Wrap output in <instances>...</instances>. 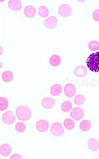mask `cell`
I'll list each match as a JSON object with an SVG mask.
<instances>
[{
    "instance_id": "6da1fadb",
    "label": "cell",
    "mask_w": 99,
    "mask_h": 159,
    "mask_svg": "<svg viewBox=\"0 0 99 159\" xmlns=\"http://www.w3.org/2000/svg\"><path fill=\"white\" fill-rule=\"evenodd\" d=\"M86 63L88 68L92 71L99 72V52L93 53L89 55Z\"/></svg>"
},
{
    "instance_id": "7a4b0ae2",
    "label": "cell",
    "mask_w": 99,
    "mask_h": 159,
    "mask_svg": "<svg viewBox=\"0 0 99 159\" xmlns=\"http://www.w3.org/2000/svg\"><path fill=\"white\" fill-rule=\"evenodd\" d=\"M16 114L19 120L27 121L32 116V111L28 106H21L16 110Z\"/></svg>"
},
{
    "instance_id": "3957f363",
    "label": "cell",
    "mask_w": 99,
    "mask_h": 159,
    "mask_svg": "<svg viewBox=\"0 0 99 159\" xmlns=\"http://www.w3.org/2000/svg\"><path fill=\"white\" fill-rule=\"evenodd\" d=\"M51 133L56 137H60L64 133V129L62 124L58 122L54 123L51 127Z\"/></svg>"
},
{
    "instance_id": "277c9868",
    "label": "cell",
    "mask_w": 99,
    "mask_h": 159,
    "mask_svg": "<svg viewBox=\"0 0 99 159\" xmlns=\"http://www.w3.org/2000/svg\"><path fill=\"white\" fill-rule=\"evenodd\" d=\"M2 118L3 122L7 125L14 124L15 120L14 113L11 111H8L3 113Z\"/></svg>"
},
{
    "instance_id": "5b68a950",
    "label": "cell",
    "mask_w": 99,
    "mask_h": 159,
    "mask_svg": "<svg viewBox=\"0 0 99 159\" xmlns=\"http://www.w3.org/2000/svg\"><path fill=\"white\" fill-rule=\"evenodd\" d=\"M70 115L74 120L78 121L84 117V111L81 107H75L71 111Z\"/></svg>"
},
{
    "instance_id": "8992f818",
    "label": "cell",
    "mask_w": 99,
    "mask_h": 159,
    "mask_svg": "<svg viewBox=\"0 0 99 159\" xmlns=\"http://www.w3.org/2000/svg\"><path fill=\"white\" fill-rule=\"evenodd\" d=\"M58 11L59 15L62 17H67L71 15L72 10L70 6L67 4H62L59 7Z\"/></svg>"
},
{
    "instance_id": "52a82bcc",
    "label": "cell",
    "mask_w": 99,
    "mask_h": 159,
    "mask_svg": "<svg viewBox=\"0 0 99 159\" xmlns=\"http://www.w3.org/2000/svg\"><path fill=\"white\" fill-rule=\"evenodd\" d=\"M76 92L75 87L71 83L67 84L64 87V94L68 97H73L75 94Z\"/></svg>"
},
{
    "instance_id": "ba28073f",
    "label": "cell",
    "mask_w": 99,
    "mask_h": 159,
    "mask_svg": "<svg viewBox=\"0 0 99 159\" xmlns=\"http://www.w3.org/2000/svg\"><path fill=\"white\" fill-rule=\"evenodd\" d=\"M37 129L40 132H45L47 131L49 127L48 122L45 120H40L37 123Z\"/></svg>"
},
{
    "instance_id": "9c48e42d",
    "label": "cell",
    "mask_w": 99,
    "mask_h": 159,
    "mask_svg": "<svg viewBox=\"0 0 99 159\" xmlns=\"http://www.w3.org/2000/svg\"><path fill=\"white\" fill-rule=\"evenodd\" d=\"M45 25L46 28L52 29L57 25V19L54 16H51L46 19L45 21Z\"/></svg>"
},
{
    "instance_id": "30bf717a",
    "label": "cell",
    "mask_w": 99,
    "mask_h": 159,
    "mask_svg": "<svg viewBox=\"0 0 99 159\" xmlns=\"http://www.w3.org/2000/svg\"><path fill=\"white\" fill-rule=\"evenodd\" d=\"M9 9L14 11H19L22 9V4L18 0H10L8 2Z\"/></svg>"
},
{
    "instance_id": "8fae6325",
    "label": "cell",
    "mask_w": 99,
    "mask_h": 159,
    "mask_svg": "<svg viewBox=\"0 0 99 159\" xmlns=\"http://www.w3.org/2000/svg\"><path fill=\"white\" fill-rule=\"evenodd\" d=\"M55 104L54 99L51 98H45L41 101V105L44 108L50 109L53 107Z\"/></svg>"
},
{
    "instance_id": "7c38bea8",
    "label": "cell",
    "mask_w": 99,
    "mask_h": 159,
    "mask_svg": "<svg viewBox=\"0 0 99 159\" xmlns=\"http://www.w3.org/2000/svg\"><path fill=\"white\" fill-rule=\"evenodd\" d=\"M88 70L84 66H79L74 70V74L78 77H83L87 75Z\"/></svg>"
},
{
    "instance_id": "4fadbf2b",
    "label": "cell",
    "mask_w": 99,
    "mask_h": 159,
    "mask_svg": "<svg viewBox=\"0 0 99 159\" xmlns=\"http://www.w3.org/2000/svg\"><path fill=\"white\" fill-rule=\"evenodd\" d=\"M24 13L26 17L32 18L34 17L36 14V10L33 6H28L25 8Z\"/></svg>"
},
{
    "instance_id": "5bb4252c",
    "label": "cell",
    "mask_w": 99,
    "mask_h": 159,
    "mask_svg": "<svg viewBox=\"0 0 99 159\" xmlns=\"http://www.w3.org/2000/svg\"><path fill=\"white\" fill-rule=\"evenodd\" d=\"M88 148L92 151H96L99 149V142L95 138H91L89 140L88 143Z\"/></svg>"
},
{
    "instance_id": "9a60e30c",
    "label": "cell",
    "mask_w": 99,
    "mask_h": 159,
    "mask_svg": "<svg viewBox=\"0 0 99 159\" xmlns=\"http://www.w3.org/2000/svg\"><path fill=\"white\" fill-rule=\"evenodd\" d=\"M11 147L9 144H4L1 145L0 147V153L2 156H9L11 153Z\"/></svg>"
},
{
    "instance_id": "2e32d148",
    "label": "cell",
    "mask_w": 99,
    "mask_h": 159,
    "mask_svg": "<svg viewBox=\"0 0 99 159\" xmlns=\"http://www.w3.org/2000/svg\"><path fill=\"white\" fill-rule=\"evenodd\" d=\"M62 87L59 84H55L51 87L50 93L52 96H57L61 93Z\"/></svg>"
},
{
    "instance_id": "e0dca14e",
    "label": "cell",
    "mask_w": 99,
    "mask_h": 159,
    "mask_svg": "<svg viewBox=\"0 0 99 159\" xmlns=\"http://www.w3.org/2000/svg\"><path fill=\"white\" fill-rule=\"evenodd\" d=\"M61 61L60 57L58 55H54L50 58V63L52 66L56 67L59 66Z\"/></svg>"
},
{
    "instance_id": "ac0fdd59",
    "label": "cell",
    "mask_w": 99,
    "mask_h": 159,
    "mask_svg": "<svg viewBox=\"0 0 99 159\" xmlns=\"http://www.w3.org/2000/svg\"><path fill=\"white\" fill-rule=\"evenodd\" d=\"M91 127V124L89 120H85L81 122L80 124V128L82 131H88Z\"/></svg>"
},
{
    "instance_id": "d6986e66",
    "label": "cell",
    "mask_w": 99,
    "mask_h": 159,
    "mask_svg": "<svg viewBox=\"0 0 99 159\" xmlns=\"http://www.w3.org/2000/svg\"><path fill=\"white\" fill-rule=\"evenodd\" d=\"M2 80L6 82H11L13 79V75L11 71L7 70L4 71L2 75Z\"/></svg>"
},
{
    "instance_id": "ffe728a7",
    "label": "cell",
    "mask_w": 99,
    "mask_h": 159,
    "mask_svg": "<svg viewBox=\"0 0 99 159\" xmlns=\"http://www.w3.org/2000/svg\"><path fill=\"white\" fill-rule=\"evenodd\" d=\"M64 125L65 128L68 130H72L75 127V123L70 118H66L64 120Z\"/></svg>"
},
{
    "instance_id": "44dd1931",
    "label": "cell",
    "mask_w": 99,
    "mask_h": 159,
    "mask_svg": "<svg viewBox=\"0 0 99 159\" xmlns=\"http://www.w3.org/2000/svg\"><path fill=\"white\" fill-rule=\"evenodd\" d=\"M9 106V102L6 98H0V111H4L8 108Z\"/></svg>"
},
{
    "instance_id": "7402d4cb",
    "label": "cell",
    "mask_w": 99,
    "mask_h": 159,
    "mask_svg": "<svg viewBox=\"0 0 99 159\" xmlns=\"http://www.w3.org/2000/svg\"><path fill=\"white\" fill-rule=\"evenodd\" d=\"M72 107V103L70 101H67L62 104L61 109L63 112H68L71 110Z\"/></svg>"
},
{
    "instance_id": "603a6c76",
    "label": "cell",
    "mask_w": 99,
    "mask_h": 159,
    "mask_svg": "<svg viewBox=\"0 0 99 159\" xmlns=\"http://www.w3.org/2000/svg\"><path fill=\"white\" fill-rule=\"evenodd\" d=\"M38 13L40 16L45 18L48 16L49 11L48 9L45 6H41L39 7Z\"/></svg>"
},
{
    "instance_id": "cb8c5ba5",
    "label": "cell",
    "mask_w": 99,
    "mask_h": 159,
    "mask_svg": "<svg viewBox=\"0 0 99 159\" xmlns=\"http://www.w3.org/2000/svg\"><path fill=\"white\" fill-rule=\"evenodd\" d=\"M85 102V98L82 94H78L74 98V102L76 105L80 106L83 104Z\"/></svg>"
},
{
    "instance_id": "d4e9b609",
    "label": "cell",
    "mask_w": 99,
    "mask_h": 159,
    "mask_svg": "<svg viewBox=\"0 0 99 159\" xmlns=\"http://www.w3.org/2000/svg\"><path fill=\"white\" fill-rule=\"evenodd\" d=\"M89 49L92 51H96L99 49V43L97 41H91L88 44Z\"/></svg>"
},
{
    "instance_id": "484cf974",
    "label": "cell",
    "mask_w": 99,
    "mask_h": 159,
    "mask_svg": "<svg viewBox=\"0 0 99 159\" xmlns=\"http://www.w3.org/2000/svg\"><path fill=\"white\" fill-rule=\"evenodd\" d=\"M26 129V125L22 122L17 123L15 125V129L17 132L19 133L24 132L25 131Z\"/></svg>"
},
{
    "instance_id": "4316f807",
    "label": "cell",
    "mask_w": 99,
    "mask_h": 159,
    "mask_svg": "<svg viewBox=\"0 0 99 159\" xmlns=\"http://www.w3.org/2000/svg\"><path fill=\"white\" fill-rule=\"evenodd\" d=\"M93 17L97 21H99V10L97 9L93 13Z\"/></svg>"
},
{
    "instance_id": "83f0119b",
    "label": "cell",
    "mask_w": 99,
    "mask_h": 159,
    "mask_svg": "<svg viewBox=\"0 0 99 159\" xmlns=\"http://www.w3.org/2000/svg\"><path fill=\"white\" fill-rule=\"evenodd\" d=\"M10 159H22V157L18 154H14L12 155L10 158Z\"/></svg>"
},
{
    "instance_id": "f1b7e54d",
    "label": "cell",
    "mask_w": 99,
    "mask_h": 159,
    "mask_svg": "<svg viewBox=\"0 0 99 159\" xmlns=\"http://www.w3.org/2000/svg\"></svg>"
}]
</instances>
